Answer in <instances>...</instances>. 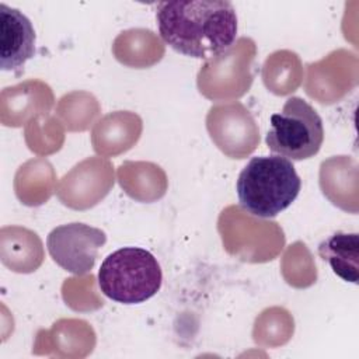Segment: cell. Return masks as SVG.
<instances>
[{"label": "cell", "mask_w": 359, "mask_h": 359, "mask_svg": "<svg viewBox=\"0 0 359 359\" xmlns=\"http://www.w3.org/2000/svg\"><path fill=\"white\" fill-rule=\"evenodd\" d=\"M156 20L161 39L175 52L210 59L224 53L237 36V14L226 0L160 1Z\"/></svg>", "instance_id": "cell-1"}, {"label": "cell", "mask_w": 359, "mask_h": 359, "mask_svg": "<svg viewBox=\"0 0 359 359\" xmlns=\"http://www.w3.org/2000/svg\"><path fill=\"white\" fill-rule=\"evenodd\" d=\"M302 180L290 160L273 156L252 157L240 171L236 191L240 206L257 217H275L297 198Z\"/></svg>", "instance_id": "cell-2"}, {"label": "cell", "mask_w": 359, "mask_h": 359, "mask_svg": "<svg viewBox=\"0 0 359 359\" xmlns=\"http://www.w3.org/2000/svg\"><path fill=\"white\" fill-rule=\"evenodd\" d=\"M163 272L157 258L139 247H123L109 254L98 269V286L108 299L137 304L161 287Z\"/></svg>", "instance_id": "cell-3"}, {"label": "cell", "mask_w": 359, "mask_h": 359, "mask_svg": "<svg viewBox=\"0 0 359 359\" xmlns=\"http://www.w3.org/2000/svg\"><path fill=\"white\" fill-rule=\"evenodd\" d=\"M265 142L271 151L290 161H300L318 153L324 140L323 119L303 98L289 97L280 112L271 116Z\"/></svg>", "instance_id": "cell-4"}, {"label": "cell", "mask_w": 359, "mask_h": 359, "mask_svg": "<svg viewBox=\"0 0 359 359\" xmlns=\"http://www.w3.org/2000/svg\"><path fill=\"white\" fill-rule=\"evenodd\" d=\"M105 241L107 236L101 229L74 222L55 227L48 234L46 247L60 268L74 275H84L93 269L98 250Z\"/></svg>", "instance_id": "cell-5"}, {"label": "cell", "mask_w": 359, "mask_h": 359, "mask_svg": "<svg viewBox=\"0 0 359 359\" xmlns=\"http://www.w3.org/2000/svg\"><path fill=\"white\" fill-rule=\"evenodd\" d=\"M35 29L18 8L0 3V69L20 72L35 55Z\"/></svg>", "instance_id": "cell-6"}, {"label": "cell", "mask_w": 359, "mask_h": 359, "mask_svg": "<svg viewBox=\"0 0 359 359\" xmlns=\"http://www.w3.org/2000/svg\"><path fill=\"white\" fill-rule=\"evenodd\" d=\"M318 255L345 282L359 278V234L337 231L318 244Z\"/></svg>", "instance_id": "cell-7"}]
</instances>
